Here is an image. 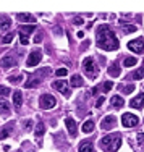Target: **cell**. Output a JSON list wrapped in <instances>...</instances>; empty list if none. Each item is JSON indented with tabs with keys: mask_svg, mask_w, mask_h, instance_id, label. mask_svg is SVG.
<instances>
[{
	"mask_svg": "<svg viewBox=\"0 0 144 152\" xmlns=\"http://www.w3.org/2000/svg\"><path fill=\"white\" fill-rule=\"evenodd\" d=\"M96 44L102 50H117L118 49V39H117V36L113 34V31L110 29V26L100 24V26L97 28Z\"/></svg>",
	"mask_w": 144,
	"mask_h": 152,
	"instance_id": "cell-1",
	"label": "cell"
},
{
	"mask_svg": "<svg viewBox=\"0 0 144 152\" xmlns=\"http://www.w3.org/2000/svg\"><path fill=\"white\" fill-rule=\"evenodd\" d=\"M100 147L107 152H115L120 149L121 146V136L118 133H113V134H107L104 137H100Z\"/></svg>",
	"mask_w": 144,
	"mask_h": 152,
	"instance_id": "cell-2",
	"label": "cell"
},
{
	"mask_svg": "<svg viewBox=\"0 0 144 152\" xmlns=\"http://www.w3.org/2000/svg\"><path fill=\"white\" fill-rule=\"evenodd\" d=\"M49 73H52V70L50 68H42V70H37L36 73L29 75V78H28L26 81V88H37L39 84H41V81L44 79V76H47Z\"/></svg>",
	"mask_w": 144,
	"mask_h": 152,
	"instance_id": "cell-3",
	"label": "cell"
},
{
	"mask_svg": "<svg viewBox=\"0 0 144 152\" xmlns=\"http://www.w3.org/2000/svg\"><path fill=\"white\" fill-rule=\"evenodd\" d=\"M83 70L88 75V78H91V79L97 78V75H99V68H97L96 61L92 60V57H86V58L83 60Z\"/></svg>",
	"mask_w": 144,
	"mask_h": 152,
	"instance_id": "cell-4",
	"label": "cell"
},
{
	"mask_svg": "<svg viewBox=\"0 0 144 152\" xmlns=\"http://www.w3.org/2000/svg\"><path fill=\"white\" fill-rule=\"evenodd\" d=\"M39 105L44 110H49V108H53L57 105V99L52 96V94H42L39 97Z\"/></svg>",
	"mask_w": 144,
	"mask_h": 152,
	"instance_id": "cell-5",
	"label": "cell"
},
{
	"mask_svg": "<svg viewBox=\"0 0 144 152\" xmlns=\"http://www.w3.org/2000/svg\"><path fill=\"white\" fill-rule=\"evenodd\" d=\"M138 123H139V118L133 113H123V117H121V125H123L125 128H133V126H136Z\"/></svg>",
	"mask_w": 144,
	"mask_h": 152,
	"instance_id": "cell-6",
	"label": "cell"
},
{
	"mask_svg": "<svg viewBox=\"0 0 144 152\" xmlns=\"http://www.w3.org/2000/svg\"><path fill=\"white\" fill-rule=\"evenodd\" d=\"M128 49L133 50L134 53H144V39H134L128 42Z\"/></svg>",
	"mask_w": 144,
	"mask_h": 152,
	"instance_id": "cell-7",
	"label": "cell"
},
{
	"mask_svg": "<svg viewBox=\"0 0 144 152\" xmlns=\"http://www.w3.org/2000/svg\"><path fill=\"white\" fill-rule=\"evenodd\" d=\"M41 58H42V53H41V50H32V52L28 55V60H26V66H29V68H32V66H36V65L41 61Z\"/></svg>",
	"mask_w": 144,
	"mask_h": 152,
	"instance_id": "cell-8",
	"label": "cell"
},
{
	"mask_svg": "<svg viewBox=\"0 0 144 152\" xmlns=\"http://www.w3.org/2000/svg\"><path fill=\"white\" fill-rule=\"evenodd\" d=\"M52 88H55L57 91H58L60 94H63L65 97H70V94H71L67 81H53V83H52Z\"/></svg>",
	"mask_w": 144,
	"mask_h": 152,
	"instance_id": "cell-9",
	"label": "cell"
},
{
	"mask_svg": "<svg viewBox=\"0 0 144 152\" xmlns=\"http://www.w3.org/2000/svg\"><path fill=\"white\" fill-rule=\"evenodd\" d=\"M113 126H117V118L113 117V115H109V117H105L102 121H100V128L105 131V129H112Z\"/></svg>",
	"mask_w": 144,
	"mask_h": 152,
	"instance_id": "cell-10",
	"label": "cell"
},
{
	"mask_svg": "<svg viewBox=\"0 0 144 152\" xmlns=\"http://www.w3.org/2000/svg\"><path fill=\"white\" fill-rule=\"evenodd\" d=\"M65 126H67L68 133H70L71 136L78 134V126H76V121H75L73 118H67V120H65Z\"/></svg>",
	"mask_w": 144,
	"mask_h": 152,
	"instance_id": "cell-11",
	"label": "cell"
},
{
	"mask_svg": "<svg viewBox=\"0 0 144 152\" xmlns=\"http://www.w3.org/2000/svg\"><path fill=\"white\" fill-rule=\"evenodd\" d=\"M129 107L131 108H143L144 107V92L138 94V96L129 102Z\"/></svg>",
	"mask_w": 144,
	"mask_h": 152,
	"instance_id": "cell-12",
	"label": "cell"
},
{
	"mask_svg": "<svg viewBox=\"0 0 144 152\" xmlns=\"http://www.w3.org/2000/svg\"><path fill=\"white\" fill-rule=\"evenodd\" d=\"M15 65H16V61L12 55H5V57L0 58V66L2 68H12V66H15Z\"/></svg>",
	"mask_w": 144,
	"mask_h": 152,
	"instance_id": "cell-13",
	"label": "cell"
},
{
	"mask_svg": "<svg viewBox=\"0 0 144 152\" xmlns=\"http://www.w3.org/2000/svg\"><path fill=\"white\" fill-rule=\"evenodd\" d=\"M12 133H13V123H8L0 129V139H7L8 136H12Z\"/></svg>",
	"mask_w": 144,
	"mask_h": 152,
	"instance_id": "cell-14",
	"label": "cell"
},
{
	"mask_svg": "<svg viewBox=\"0 0 144 152\" xmlns=\"http://www.w3.org/2000/svg\"><path fill=\"white\" fill-rule=\"evenodd\" d=\"M120 71H121V68H120V65H118V61H113L109 66V75L112 76V78H118V76H120Z\"/></svg>",
	"mask_w": 144,
	"mask_h": 152,
	"instance_id": "cell-15",
	"label": "cell"
},
{
	"mask_svg": "<svg viewBox=\"0 0 144 152\" xmlns=\"http://www.w3.org/2000/svg\"><path fill=\"white\" fill-rule=\"evenodd\" d=\"M78 152H94V146H92L91 141H83L80 144V147H78Z\"/></svg>",
	"mask_w": 144,
	"mask_h": 152,
	"instance_id": "cell-16",
	"label": "cell"
},
{
	"mask_svg": "<svg viewBox=\"0 0 144 152\" xmlns=\"http://www.w3.org/2000/svg\"><path fill=\"white\" fill-rule=\"evenodd\" d=\"M13 105H15L16 108H20L21 105H23V94H21V91L13 92Z\"/></svg>",
	"mask_w": 144,
	"mask_h": 152,
	"instance_id": "cell-17",
	"label": "cell"
},
{
	"mask_svg": "<svg viewBox=\"0 0 144 152\" xmlns=\"http://www.w3.org/2000/svg\"><path fill=\"white\" fill-rule=\"evenodd\" d=\"M70 84H71V88H81L84 84V81H83V78L80 75H73L70 79Z\"/></svg>",
	"mask_w": 144,
	"mask_h": 152,
	"instance_id": "cell-18",
	"label": "cell"
},
{
	"mask_svg": "<svg viewBox=\"0 0 144 152\" xmlns=\"http://www.w3.org/2000/svg\"><path fill=\"white\" fill-rule=\"evenodd\" d=\"M16 20L20 21V23H34V18H32V15H29V13H18L16 15Z\"/></svg>",
	"mask_w": 144,
	"mask_h": 152,
	"instance_id": "cell-19",
	"label": "cell"
},
{
	"mask_svg": "<svg viewBox=\"0 0 144 152\" xmlns=\"http://www.w3.org/2000/svg\"><path fill=\"white\" fill-rule=\"evenodd\" d=\"M120 26H121V29H123L125 34H131V32H134L138 29L134 24H128V23H125V21H120Z\"/></svg>",
	"mask_w": 144,
	"mask_h": 152,
	"instance_id": "cell-20",
	"label": "cell"
},
{
	"mask_svg": "<svg viewBox=\"0 0 144 152\" xmlns=\"http://www.w3.org/2000/svg\"><path fill=\"white\" fill-rule=\"evenodd\" d=\"M143 78H144V66H143V68H138V70H134L131 75H129V79H134V81L143 79Z\"/></svg>",
	"mask_w": 144,
	"mask_h": 152,
	"instance_id": "cell-21",
	"label": "cell"
},
{
	"mask_svg": "<svg viewBox=\"0 0 144 152\" xmlns=\"http://www.w3.org/2000/svg\"><path fill=\"white\" fill-rule=\"evenodd\" d=\"M36 31V26L34 24H29V26H20V36H28L31 32Z\"/></svg>",
	"mask_w": 144,
	"mask_h": 152,
	"instance_id": "cell-22",
	"label": "cell"
},
{
	"mask_svg": "<svg viewBox=\"0 0 144 152\" xmlns=\"http://www.w3.org/2000/svg\"><path fill=\"white\" fill-rule=\"evenodd\" d=\"M110 104H112V107H117V108H121L125 105L123 99H121L120 96H113L112 99H110Z\"/></svg>",
	"mask_w": 144,
	"mask_h": 152,
	"instance_id": "cell-23",
	"label": "cell"
},
{
	"mask_svg": "<svg viewBox=\"0 0 144 152\" xmlns=\"http://www.w3.org/2000/svg\"><path fill=\"white\" fill-rule=\"evenodd\" d=\"M44 133H45V126H44V123H42V121H39L37 125H36V131H34V136H36V137H37V139H39V137H42V134H44Z\"/></svg>",
	"mask_w": 144,
	"mask_h": 152,
	"instance_id": "cell-24",
	"label": "cell"
},
{
	"mask_svg": "<svg viewBox=\"0 0 144 152\" xmlns=\"http://www.w3.org/2000/svg\"><path fill=\"white\" fill-rule=\"evenodd\" d=\"M0 113L2 115H8L10 113V105H8V102L3 100V99H0Z\"/></svg>",
	"mask_w": 144,
	"mask_h": 152,
	"instance_id": "cell-25",
	"label": "cell"
},
{
	"mask_svg": "<svg viewBox=\"0 0 144 152\" xmlns=\"http://www.w3.org/2000/svg\"><path fill=\"white\" fill-rule=\"evenodd\" d=\"M83 133H91L92 129H94V121L92 120H88V121H84V125H83Z\"/></svg>",
	"mask_w": 144,
	"mask_h": 152,
	"instance_id": "cell-26",
	"label": "cell"
},
{
	"mask_svg": "<svg viewBox=\"0 0 144 152\" xmlns=\"http://www.w3.org/2000/svg\"><path fill=\"white\" fill-rule=\"evenodd\" d=\"M138 63V60L134 58V57H126V58H125V61H123V65L126 68H129V66H134V65Z\"/></svg>",
	"mask_w": 144,
	"mask_h": 152,
	"instance_id": "cell-27",
	"label": "cell"
},
{
	"mask_svg": "<svg viewBox=\"0 0 144 152\" xmlns=\"http://www.w3.org/2000/svg\"><path fill=\"white\" fill-rule=\"evenodd\" d=\"M120 88H121V92L123 94H131L136 89V86L134 84H126V86H120Z\"/></svg>",
	"mask_w": 144,
	"mask_h": 152,
	"instance_id": "cell-28",
	"label": "cell"
},
{
	"mask_svg": "<svg viewBox=\"0 0 144 152\" xmlns=\"http://www.w3.org/2000/svg\"><path fill=\"white\" fill-rule=\"evenodd\" d=\"M10 26H12V21H10V18H8V16H3V18H2V31H7Z\"/></svg>",
	"mask_w": 144,
	"mask_h": 152,
	"instance_id": "cell-29",
	"label": "cell"
},
{
	"mask_svg": "<svg viewBox=\"0 0 144 152\" xmlns=\"http://www.w3.org/2000/svg\"><path fill=\"white\" fill-rule=\"evenodd\" d=\"M13 36H15V34H12V32H8V34H5L2 39H0V42H2V44H10V42L13 41Z\"/></svg>",
	"mask_w": 144,
	"mask_h": 152,
	"instance_id": "cell-30",
	"label": "cell"
},
{
	"mask_svg": "<svg viewBox=\"0 0 144 152\" xmlns=\"http://www.w3.org/2000/svg\"><path fill=\"white\" fill-rule=\"evenodd\" d=\"M112 88H113V83L112 81H105V83H102V86H100V89H102L104 92H109Z\"/></svg>",
	"mask_w": 144,
	"mask_h": 152,
	"instance_id": "cell-31",
	"label": "cell"
},
{
	"mask_svg": "<svg viewBox=\"0 0 144 152\" xmlns=\"http://www.w3.org/2000/svg\"><path fill=\"white\" fill-rule=\"evenodd\" d=\"M21 79H23V75H16V76H10L8 78V81L10 83H13V84H16V83H20Z\"/></svg>",
	"mask_w": 144,
	"mask_h": 152,
	"instance_id": "cell-32",
	"label": "cell"
},
{
	"mask_svg": "<svg viewBox=\"0 0 144 152\" xmlns=\"http://www.w3.org/2000/svg\"><path fill=\"white\" fill-rule=\"evenodd\" d=\"M8 94H10V89L7 88V86H0V96L5 97V96H8Z\"/></svg>",
	"mask_w": 144,
	"mask_h": 152,
	"instance_id": "cell-33",
	"label": "cell"
},
{
	"mask_svg": "<svg viewBox=\"0 0 144 152\" xmlns=\"http://www.w3.org/2000/svg\"><path fill=\"white\" fill-rule=\"evenodd\" d=\"M73 24H76V26H81V24H83V18H81V16H75Z\"/></svg>",
	"mask_w": 144,
	"mask_h": 152,
	"instance_id": "cell-34",
	"label": "cell"
},
{
	"mask_svg": "<svg viewBox=\"0 0 144 152\" xmlns=\"http://www.w3.org/2000/svg\"><path fill=\"white\" fill-rule=\"evenodd\" d=\"M55 75L57 76H65L67 75V68H58V70L55 71Z\"/></svg>",
	"mask_w": 144,
	"mask_h": 152,
	"instance_id": "cell-35",
	"label": "cell"
},
{
	"mask_svg": "<svg viewBox=\"0 0 144 152\" xmlns=\"http://www.w3.org/2000/svg\"><path fill=\"white\" fill-rule=\"evenodd\" d=\"M20 42H21L23 45H26L29 41H28V37H26V36H20Z\"/></svg>",
	"mask_w": 144,
	"mask_h": 152,
	"instance_id": "cell-36",
	"label": "cell"
},
{
	"mask_svg": "<svg viewBox=\"0 0 144 152\" xmlns=\"http://www.w3.org/2000/svg\"><path fill=\"white\" fill-rule=\"evenodd\" d=\"M138 142L139 144L144 142V133H138Z\"/></svg>",
	"mask_w": 144,
	"mask_h": 152,
	"instance_id": "cell-37",
	"label": "cell"
},
{
	"mask_svg": "<svg viewBox=\"0 0 144 152\" xmlns=\"http://www.w3.org/2000/svg\"><path fill=\"white\" fill-rule=\"evenodd\" d=\"M104 100H105V99H104V97H99V99L96 100V107H100V105H102V104H104Z\"/></svg>",
	"mask_w": 144,
	"mask_h": 152,
	"instance_id": "cell-38",
	"label": "cell"
},
{
	"mask_svg": "<svg viewBox=\"0 0 144 152\" xmlns=\"http://www.w3.org/2000/svg\"><path fill=\"white\" fill-rule=\"evenodd\" d=\"M42 41V34H41V32H39V34L37 36H36V37H34V42H36V44H39V42H41Z\"/></svg>",
	"mask_w": 144,
	"mask_h": 152,
	"instance_id": "cell-39",
	"label": "cell"
},
{
	"mask_svg": "<svg viewBox=\"0 0 144 152\" xmlns=\"http://www.w3.org/2000/svg\"><path fill=\"white\" fill-rule=\"evenodd\" d=\"M31 128H32V121L28 120V123H26V129H31Z\"/></svg>",
	"mask_w": 144,
	"mask_h": 152,
	"instance_id": "cell-40",
	"label": "cell"
},
{
	"mask_svg": "<svg viewBox=\"0 0 144 152\" xmlns=\"http://www.w3.org/2000/svg\"><path fill=\"white\" fill-rule=\"evenodd\" d=\"M76 36H78V37H80V39H81V37H84V32H81V31H80V32H78V34H76Z\"/></svg>",
	"mask_w": 144,
	"mask_h": 152,
	"instance_id": "cell-41",
	"label": "cell"
}]
</instances>
